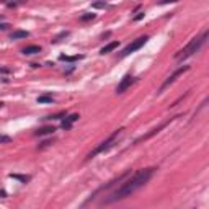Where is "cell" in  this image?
I'll return each instance as SVG.
<instances>
[{"label": "cell", "instance_id": "obj_24", "mask_svg": "<svg viewBox=\"0 0 209 209\" xmlns=\"http://www.w3.org/2000/svg\"><path fill=\"white\" fill-rule=\"evenodd\" d=\"M8 26H10V25H8V23H0V30H2V31L8 30Z\"/></svg>", "mask_w": 209, "mask_h": 209}, {"label": "cell", "instance_id": "obj_2", "mask_svg": "<svg viewBox=\"0 0 209 209\" xmlns=\"http://www.w3.org/2000/svg\"><path fill=\"white\" fill-rule=\"evenodd\" d=\"M207 36H209V33L207 30L206 31H203V35L201 36H196V38H193L191 41L188 42L186 46L183 47V49H180L177 54H175V59H178V61H183V59H188V57H191L193 54H196V52L203 47V44L206 42L207 39Z\"/></svg>", "mask_w": 209, "mask_h": 209}, {"label": "cell", "instance_id": "obj_22", "mask_svg": "<svg viewBox=\"0 0 209 209\" xmlns=\"http://www.w3.org/2000/svg\"><path fill=\"white\" fill-rule=\"evenodd\" d=\"M72 127V123H69L67 119H64L62 121V129H70Z\"/></svg>", "mask_w": 209, "mask_h": 209}, {"label": "cell", "instance_id": "obj_1", "mask_svg": "<svg viewBox=\"0 0 209 209\" xmlns=\"http://www.w3.org/2000/svg\"><path fill=\"white\" fill-rule=\"evenodd\" d=\"M155 170H157V168H154V167H150V168H142V170H139V172H136L132 177H129V178L126 177V178H124V183H123L121 186L116 189V191H113L106 199H103V204L118 203V201H121V199H126L127 196L134 194L137 189H141L144 185L149 183V180L154 177Z\"/></svg>", "mask_w": 209, "mask_h": 209}, {"label": "cell", "instance_id": "obj_16", "mask_svg": "<svg viewBox=\"0 0 209 209\" xmlns=\"http://www.w3.org/2000/svg\"><path fill=\"white\" fill-rule=\"evenodd\" d=\"M69 35H70V31H62V33H59V35L56 36L54 39H51V41H52V42H59L61 39H62V38H67Z\"/></svg>", "mask_w": 209, "mask_h": 209}, {"label": "cell", "instance_id": "obj_18", "mask_svg": "<svg viewBox=\"0 0 209 209\" xmlns=\"http://www.w3.org/2000/svg\"><path fill=\"white\" fill-rule=\"evenodd\" d=\"M12 137L10 136H0V144H10Z\"/></svg>", "mask_w": 209, "mask_h": 209}, {"label": "cell", "instance_id": "obj_26", "mask_svg": "<svg viewBox=\"0 0 209 209\" xmlns=\"http://www.w3.org/2000/svg\"><path fill=\"white\" fill-rule=\"evenodd\" d=\"M111 36V33L110 31H108V33H105V35H103V39H105V38H110Z\"/></svg>", "mask_w": 209, "mask_h": 209}, {"label": "cell", "instance_id": "obj_21", "mask_svg": "<svg viewBox=\"0 0 209 209\" xmlns=\"http://www.w3.org/2000/svg\"><path fill=\"white\" fill-rule=\"evenodd\" d=\"M178 0H160L159 5H168V3H177Z\"/></svg>", "mask_w": 209, "mask_h": 209}, {"label": "cell", "instance_id": "obj_10", "mask_svg": "<svg viewBox=\"0 0 209 209\" xmlns=\"http://www.w3.org/2000/svg\"><path fill=\"white\" fill-rule=\"evenodd\" d=\"M118 46H119V41H111L110 44H106L105 47H101V51H100V54H108V52L115 51Z\"/></svg>", "mask_w": 209, "mask_h": 209}, {"label": "cell", "instance_id": "obj_17", "mask_svg": "<svg viewBox=\"0 0 209 209\" xmlns=\"http://www.w3.org/2000/svg\"><path fill=\"white\" fill-rule=\"evenodd\" d=\"M95 18V13H85V15L80 16V21H88V20H93Z\"/></svg>", "mask_w": 209, "mask_h": 209}, {"label": "cell", "instance_id": "obj_15", "mask_svg": "<svg viewBox=\"0 0 209 209\" xmlns=\"http://www.w3.org/2000/svg\"><path fill=\"white\" fill-rule=\"evenodd\" d=\"M36 101L38 103H52V101H54V98H52L51 95H39Z\"/></svg>", "mask_w": 209, "mask_h": 209}, {"label": "cell", "instance_id": "obj_8", "mask_svg": "<svg viewBox=\"0 0 209 209\" xmlns=\"http://www.w3.org/2000/svg\"><path fill=\"white\" fill-rule=\"evenodd\" d=\"M42 49H41V46H38V44H31V46H26V47H23L21 52L25 56H33V54H39Z\"/></svg>", "mask_w": 209, "mask_h": 209}, {"label": "cell", "instance_id": "obj_25", "mask_svg": "<svg viewBox=\"0 0 209 209\" xmlns=\"http://www.w3.org/2000/svg\"><path fill=\"white\" fill-rule=\"evenodd\" d=\"M0 198H7V193L3 191V189H2V191H0Z\"/></svg>", "mask_w": 209, "mask_h": 209}, {"label": "cell", "instance_id": "obj_19", "mask_svg": "<svg viewBox=\"0 0 209 209\" xmlns=\"http://www.w3.org/2000/svg\"><path fill=\"white\" fill-rule=\"evenodd\" d=\"M92 7H93V8H106L108 3H106V2H95Z\"/></svg>", "mask_w": 209, "mask_h": 209}, {"label": "cell", "instance_id": "obj_20", "mask_svg": "<svg viewBox=\"0 0 209 209\" xmlns=\"http://www.w3.org/2000/svg\"><path fill=\"white\" fill-rule=\"evenodd\" d=\"M79 115H77V113H75V115H70V116H65V119H67L69 123H75V121H77L79 119Z\"/></svg>", "mask_w": 209, "mask_h": 209}, {"label": "cell", "instance_id": "obj_14", "mask_svg": "<svg viewBox=\"0 0 209 209\" xmlns=\"http://www.w3.org/2000/svg\"><path fill=\"white\" fill-rule=\"evenodd\" d=\"M10 178L20 180L21 183H28V182L31 180V177H28V175H16V173H10Z\"/></svg>", "mask_w": 209, "mask_h": 209}, {"label": "cell", "instance_id": "obj_12", "mask_svg": "<svg viewBox=\"0 0 209 209\" xmlns=\"http://www.w3.org/2000/svg\"><path fill=\"white\" fill-rule=\"evenodd\" d=\"M61 61H65V62H77V61H80V59H83V56L82 54H77V56H61L59 57Z\"/></svg>", "mask_w": 209, "mask_h": 209}, {"label": "cell", "instance_id": "obj_3", "mask_svg": "<svg viewBox=\"0 0 209 209\" xmlns=\"http://www.w3.org/2000/svg\"><path fill=\"white\" fill-rule=\"evenodd\" d=\"M123 134V129H118V131H115L113 134L108 137V139H105L103 142H100V144L95 147V149L90 152V154L87 155V160H90V159H93V157H97V155H100V154H103V152H108L111 149L113 145L116 144V141H118V137H119Z\"/></svg>", "mask_w": 209, "mask_h": 209}, {"label": "cell", "instance_id": "obj_6", "mask_svg": "<svg viewBox=\"0 0 209 209\" xmlns=\"http://www.w3.org/2000/svg\"><path fill=\"white\" fill-rule=\"evenodd\" d=\"M188 70H189V65H183V67L177 69V70H175V72H173V74L170 75V77H168L167 80H165L163 83H162V87L159 88V93H162L165 88H167V87H170V85H172V83L175 82V80H177V79L180 77V75H182V74H185V72H188Z\"/></svg>", "mask_w": 209, "mask_h": 209}, {"label": "cell", "instance_id": "obj_5", "mask_svg": "<svg viewBox=\"0 0 209 209\" xmlns=\"http://www.w3.org/2000/svg\"><path fill=\"white\" fill-rule=\"evenodd\" d=\"M177 118H178V116H175V118H170L168 121H165V123H162V124H160V126H157V127H154V129H152V131H149V132H147V134H144V136H141V137H137V139L134 141V144H141L142 141H149L150 137H154L155 134H159V132L162 131L163 127H167V126L170 124V123H172V121H175V119H177Z\"/></svg>", "mask_w": 209, "mask_h": 209}, {"label": "cell", "instance_id": "obj_11", "mask_svg": "<svg viewBox=\"0 0 209 209\" xmlns=\"http://www.w3.org/2000/svg\"><path fill=\"white\" fill-rule=\"evenodd\" d=\"M30 33L28 31H23V30H16L10 35V39H23V38H28Z\"/></svg>", "mask_w": 209, "mask_h": 209}, {"label": "cell", "instance_id": "obj_4", "mask_svg": "<svg viewBox=\"0 0 209 209\" xmlns=\"http://www.w3.org/2000/svg\"><path fill=\"white\" fill-rule=\"evenodd\" d=\"M149 41V36L147 35H144V36H139L137 39H134L131 42V44H127L124 49L121 51V54H119V59H124V57H127L129 54H132V52H136V51H139L142 46L145 44V42Z\"/></svg>", "mask_w": 209, "mask_h": 209}, {"label": "cell", "instance_id": "obj_13", "mask_svg": "<svg viewBox=\"0 0 209 209\" xmlns=\"http://www.w3.org/2000/svg\"><path fill=\"white\" fill-rule=\"evenodd\" d=\"M67 116V113L65 111H61V113H56V115H51V116H46L44 119L46 121H56V119H62V118Z\"/></svg>", "mask_w": 209, "mask_h": 209}, {"label": "cell", "instance_id": "obj_7", "mask_svg": "<svg viewBox=\"0 0 209 209\" xmlns=\"http://www.w3.org/2000/svg\"><path fill=\"white\" fill-rule=\"evenodd\" d=\"M136 82V79L134 77H132V75L131 74H126L124 75V77H123L121 79V82H119V85H118V87H116V93L118 95H121V93H124L126 92V90L127 88H129L131 87V85L132 83H134Z\"/></svg>", "mask_w": 209, "mask_h": 209}, {"label": "cell", "instance_id": "obj_23", "mask_svg": "<svg viewBox=\"0 0 209 209\" xmlns=\"http://www.w3.org/2000/svg\"><path fill=\"white\" fill-rule=\"evenodd\" d=\"M144 15H145V13H144V12H141V13H137V15L134 16V21H139V20H142V18H144Z\"/></svg>", "mask_w": 209, "mask_h": 209}, {"label": "cell", "instance_id": "obj_9", "mask_svg": "<svg viewBox=\"0 0 209 209\" xmlns=\"http://www.w3.org/2000/svg\"><path fill=\"white\" fill-rule=\"evenodd\" d=\"M57 131L54 126H42V127H39L38 131H35V136H47V134H54V132Z\"/></svg>", "mask_w": 209, "mask_h": 209}]
</instances>
